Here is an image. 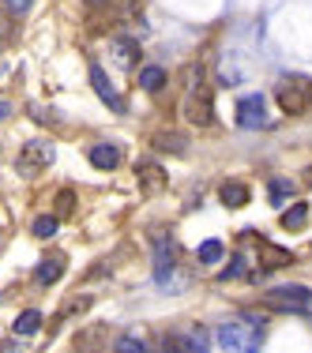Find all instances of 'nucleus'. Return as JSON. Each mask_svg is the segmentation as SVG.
<instances>
[{"mask_svg": "<svg viewBox=\"0 0 312 353\" xmlns=\"http://www.w3.org/2000/svg\"><path fill=\"white\" fill-rule=\"evenodd\" d=\"M222 256H226V245H222V241H215V237L204 241V245L196 248V259H199V263H218Z\"/></svg>", "mask_w": 312, "mask_h": 353, "instance_id": "obj_22", "label": "nucleus"}, {"mask_svg": "<svg viewBox=\"0 0 312 353\" xmlns=\"http://www.w3.org/2000/svg\"><path fill=\"white\" fill-rule=\"evenodd\" d=\"M0 4H4V8H12V12H27V8L35 4V0H0Z\"/></svg>", "mask_w": 312, "mask_h": 353, "instance_id": "obj_29", "label": "nucleus"}, {"mask_svg": "<svg viewBox=\"0 0 312 353\" xmlns=\"http://www.w3.org/2000/svg\"><path fill=\"white\" fill-rule=\"evenodd\" d=\"M155 285L166 293H181L188 285V271L173 259V248H162L158 252V271H155Z\"/></svg>", "mask_w": 312, "mask_h": 353, "instance_id": "obj_5", "label": "nucleus"}, {"mask_svg": "<svg viewBox=\"0 0 312 353\" xmlns=\"http://www.w3.org/2000/svg\"><path fill=\"white\" fill-rule=\"evenodd\" d=\"M139 87L150 90V94H158V90L166 87V68H158V64H147V68H139Z\"/></svg>", "mask_w": 312, "mask_h": 353, "instance_id": "obj_17", "label": "nucleus"}, {"mask_svg": "<svg viewBox=\"0 0 312 353\" xmlns=\"http://www.w3.org/2000/svg\"><path fill=\"white\" fill-rule=\"evenodd\" d=\"M166 350H181V353H204V350H211V342H207V334L199 331H184V334H170L166 339Z\"/></svg>", "mask_w": 312, "mask_h": 353, "instance_id": "obj_12", "label": "nucleus"}, {"mask_svg": "<svg viewBox=\"0 0 312 353\" xmlns=\"http://www.w3.org/2000/svg\"><path fill=\"white\" fill-rule=\"evenodd\" d=\"M113 350H121V353H143V350H147V342H139V339H132V334H128V339H117L113 342Z\"/></svg>", "mask_w": 312, "mask_h": 353, "instance_id": "obj_26", "label": "nucleus"}, {"mask_svg": "<svg viewBox=\"0 0 312 353\" xmlns=\"http://www.w3.org/2000/svg\"><path fill=\"white\" fill-rule=\"evenodd\" d=\"M305 218H309V207L305 203H293L290 211H282V230H290V233H298V230H305Z\"/></svg>", "mask_w": 312, "mask_h": 353, "instance_id": "obj_18", "label": "nucleus"}, {"mask_svg": "<svg viewBox=\"0 0 312 353\" xmlns=\"http://www.w3.org/2000/svg\"><path fill=\"white\" fill-rule=\"evenodd\" d=\"M53 154H57V147H53L49 139H30V143H23L15 170H19L23 176H38L49 162H53Z\"/></svg>", "mask_w": 312, "mask_h": 353, "instance_id": "obj_3", "label": "nucleus"}, {"mask_svg": "<svg viewBox=\"0 0 312 353\" xmlns=\"http://www.w3.org/2000/svg\"><path fill=\"white\" fill-rule=\"evenodd\" d=\"M12 41V8L0 4V46H8Z\"/></svg>", "mask_w": 312, "mask_h": 353, "instance_id": "obj_25", "label": "nucleus"}, {"mask_svg": "<svg viewBox=\"0 0 312 353\" xmlns=\"http://www.w3.org/2000/svg\"><path fill=\"white\" fill-rule=\"evenodd\" d=\"M218 199H222L230 211H241V207L252 199V192H248V184H241V181H226L222 188H218Z\"/></svg>", "mask_w": 312, "mask_h": 353, "instance_id": "obj_13", "label": "nucleus"}, {"mask_svg": "<svg viewBox=\"0 0 312 353\" xmlns=\"http://www.w3.org/2000/svg\"><path fill=\"white\" fill-rule=\"evenodd\" d=\"M150 147L162 150V154H184V150H188V136H184V132H158V136L150 139Z\"/></svg>", "mask_w": 312, "mask_h": 353, "instance_id": "obj_14", "label": "nucleus"}, {"mask_svg": "<svg viewBox=\"0 0 312 353\" xmlns=\"http://www.w3.org/2000/svg\"><path fill=\"white\" fill-rule=\"evenodd\" d=\"M293 263V256L286 248H275V245H260V271H278V267Z\"/></svg>", "mask_w": 312, "mask_h": 353, "instance_id": "obj_15", "label": "nucleus"}, {"mask_svg": "<svg viewBox=\"0 0 312 353\" xmlns=\"http://www.w3.org/2000/svg\"><path fill=\"white\" fill-rule=\"evenodd\" d=\"M309 105H312V83H309Z\"/></svg>", "mask_w": 312, "mask_h": 353, "instance_id": "obj_31", "label": "nucleus"}, {"mask_svg": "<svg viewBox=\"0 0 312 353\" xmlns=\"http://www.w3.org/2000/svg\"><path fill=\"white\" fill-rule=\"evenodd\" d=\"M275 102L286 117H301L309 109V83L305 79H278Z\"/></svg>", "mask_w": 312, "mask_h": 353, "instance_id": "obj_4", "label": "nucleus"}, {"mask_svg": "<svg viewBox=\"0 0 312 353\" xmlns=\"http://www.w3.org/2000/svg\"><path fill=\"white\" fill-rule=\"evenodd\" d=\"M90 308V297H75V301H68V312H87Z\"/></svg>", "mask_w": 312, "mask_h": 353, "instance_id": "obj_28", "label": "nucleus"}, {"mask_svg": "<svg viewBox=\"0 0 312 353\" xmlns=\"http://www.w3.org/2000/svg\"><path fill=\"white\" fill-rule=\"evenodd\" d=\"M87 158H90V165H95V170H106V173L121 170V162H124V154H121V147H117V143H95V147L87 150Z\"/></svg>", "mask_w": 312, "mask_h": 353, "instance_id": "obj_10", "label": "nucleus"}, {"mask_svg": "<svg viewBox=\"0 0 312 353\" xmlns=\"http://www.w3.org/2000/svg\"><path fill=\"white\" fill-rule=\"evenodd\" d=\"M264 316H252V312H241L233 319L215 327V346L230 350V353H248V350H260V339H264Z\"/></svg>", "mask_w": 312, "mask_h": 353, "instance_id": "obj_1", "label": "nucleus"}, {"mask_svg": "<svg viewBox=\"0 0 312 353\" xmlns=\"http://www.w3.org/2000/svg\"><path fill=\"white\" fill-rule=\"evenodd\" d=\"M136 176H139V188L147 192V196H158V192L170 184V176H166L162 162H139V165H136Z\"/></svg>", "mask_w": 312, "mask_h": 353, "instance_id": "obj_11", "label": "nucleus"}, {"mask_svg": "<svg viewBox=\"0 0 312 353\" xmlns=\"http://www.w3.org/2000/svg\"><path fill=\"white\" fill-rule=\"evenodd\" d=\"M35 331H41V312H38V308H30V312H23L19 319H15V334L27 339V334H35Z\"/></svg>", "mask_w": 312, "mask_h": 353, "instance_id": "obj_21", "label": "nucleus"}, {"mask_svg": "<svg viewBox=\"0 0 312 353\" xmlns=\"http://www.w3.org/2000/svg\"><path fill=\"white\" fill-rule=\"evenodd\" d=\"M184 121L192 128H211L215 124V98L204 87V72H188V98H184Z\"/></svg>", "mask_w": 312, "mask_h": 353, "instance_id": "obj_2", "label": "nucleus"}, {"mask_svg": "<svg viewBox=\"0 0 312 353\" xmlns=\"http://www.w3.org/2000/svg\"><path fill=\"white\" fill-rule=\"evenodd\" d=\"M293 196V184L290 181H271V203L275 207H282V199H290Z\"/></svg>", "mask_w": 312, "mask_h": 353, "instance_id": "obj_24", "label": "nucleus"}, {"mask_svg": "<svg viewBox=\"0 0 312 353\" xmlns=\"http://www.w3.org/2000/svg\"><path fill=\"white\" fill-rule=\"evenodd\" d=\"M4 117H12V102H0V121H4Z\"/></svg>", "mask_w": 312, "mask_h": 353, "instance_id": "obj_30", "label": "nucleus"}, {"mask_svg": "<svg viewBox=\"0 0 312 353\" xmlns=\"http://www.w3.org/2000/svg\"><path fill=\"white\" fill-rule=\"evenodd\" d=\"M109 53H113V61L121 64L124 72H132L139 64V41L132 34H113L109 38Z\"/></svg>", "mask_w": 312, "mask_h": 353, "instance_id": "obj_8", "label": "nucleus"}, {"mask_svg": "<svg viewBox=\"0 0 312 353\" xmlns=\"http://www.w3.org/2000/svg\"><path fill=\"white\" fill-rule=\"evenodd\" d=\"M244 271H248V259H244L241 252H237V256H233L230 263L222 267V274H218V282H241V279H244Z\"/></svg>", "mask_w": 312, "mask_h": 353, "instance_id": "obj_20", "label": "nucleus"}, {"mask_svg": "<svg viewBox=\"0 0 312 353\" xmlns=\"http://www.w3.org/2000/svg\"><path fill=\"white\" fill-rule=\"evenodd\" d=\"M267 305H275L278 312H309L312 308V290L305 285H278V290H267Z\"/></svg>", "mask_w": 312, "mask_h": 353, "instance_id": "obj_6", "label": "nucleus"}, {"mask_svg": "<svg viewBox=\"0 0 312 353\" xmlns=\"http://www.w3.org/2000/svg\"><path fill=\"white\" fill-rule=\"evenodd\" d=\"M53 214L61 218V222L75 214V192H72V188H61V192H57V211H53Z\"/></svg>", "mask_w": 312, "mask_h": 353, "instance_id": "obj_23", "label": "nucleus"}, {"mask_svg": "<svg viewBox=\"0 0 312 353\" xmlns=\"http://www.w3.org/2000/svg\"><path fill=\"white\" fill-rule=\"evenodd\" d=\"M64 274V259H41L35 267V285H53Z\"/></svg>", "mask_w": 312, "mask_h": 353, "instance_id": "obj_16", "label": "nucleus"}, {"mask_svg": "<svg viewBox=\"0 0 312 353\" xmlns=\"http://www.w3.org/2000/svg\"><path fill=\"white\" fill-rule=\"evenodd\" d=\"M106 4L113 8L117 15H132V12H136V4H139V0H106Z\"/></svg>", "mask_w": 312, "mask_h": 353, "instance_id": "obj_27", "label": "nucleus"}, {"mask_svg": "<svg viewBox=\"0 0 312 353\" xmlns=\"http://www.w3.org/2000/svg\"><path fill=\"white\" fill-rule=\"evenodd\" d=\"M237 128H267V109L260 94L237 98Z\"/></svg>", "mask_w": 312, "mask_h": 353, "instance_id": "obj_7", "label": "nucleus"}, {"mask_svg": "<svg viewBox=\"0 0 312 353\" xmlns=\"http://www.w3.org/2000/svg\"><path fill=\"white\" fill-rule=\"evenodd\" d=\"M57 230H61V218H57V214H38L35 225H30V233H35V237H41V241H49Z\"/></svg>", "mask_w": 312, "mask_h": 353, "instance_id": "obj_19", "label": "nucleus"}, {"mask_svg": "<svg viewBox=\"0 0 312 353\" xmlns=\"http://www.w3.org/2000/svg\"><path fill=\"white\" fill-rule=\"evenodd\" d=\"M90 87H95V94L102 98V102L113 109V113H124V102L121 94L113 90V83H109V75L102 72V64H90Z\"/></svg>", "mask_w": 312, "mask_h": 353, "instance_id": "obj_9", "label": "nucleus"}]
</instances>
